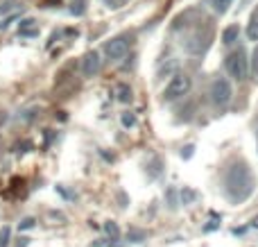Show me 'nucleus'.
Listing matches in <instances>:
<instances>
[{
    "label": "nucleus",
    "instance_id": "obj_13",
    "mask_svg": "<svg viewBox=\"0 0 258 247\" xmlns=\"http://www.w3.org/2000/svg\"><path fill=\"white\" fill-rule=\"evenodd\" d=\"M195 198H197V193H195V191H190V189H183V191H181V202H183V204L192 202V200H195Z\"/></svg>",
    "mask_w": 258,
    "mask_h": 247
},
{
    "label": "nucleus",
    "instance_id": "obj_4",
    "mask_svg": "<svg viewBox=\"0 0 258 247\" xmlns=\"http://www.w3.org/2000/svg\"><path fill=\"white\" fill-rule=\"evenodd\" d=\"M231 95H233V91H231V84H229L227 80H215L213 84H211V100H213L215 104H227L229 100H231Z\"/></svg>",
    "mask_w": 258,
    "mask_h": 247
},
{
    "label": "nucleus",
    "instance_id": "obj_6",
    "mask_svg": "<svg viewBox=\"0 0 258 247\" xmlns=\"http://www.w3.org/2000/svg\"><path fill=\"white\" fill-rule=\"evenodd\" d=\"M100 68H102V59H100V54L95 52H86L84 59H82V71H84L86 77H93L100 73Z\"/></svg>",
    "mask_w": 258,
    "mask_h": 247
},
{
    "label": "nucleus",
    "instance_id": "obj_5",
    "mask_svg": "<svg viewBox=\"0 0 258 247\" xmlns=\"http://www.w3.org/2000/svg\"><path fill=\"white\" fill-rule=\"evenodd\" d=\"M104 50H107V54L111 59H122L129 52V41L125 39V36H118V39L109 41V43L104 45Z\"/></svg>",
    "mask_w": 258,
    "mask_h": 247
},
{
    "label": "nucleus",
    "instance_id": "obj_2",
    "mask_svg": "<svg viewBox=\"0 0 258 247\" xmlns=\"http://www.w3.org/2000/svg\"><path fill=\"white\" fill-rule=\"evenodd\" d=\"M190 86H192V82H190V77L186 75V73H177V75L170 80V84L165 86V91H163V100L165 102H172V100H179V98H183V95L190 91Z\"/></svg>",
    "mask_w": 258,
    "mask_h": 247
},
{
    "label": "nucleus",
    "instance_id": "obj_9",
    "mask_svg": "<svg viewBox=\"0 0 258 247\" xmlns=\"http://www.w3.org/2000/svg\"><path fill=\"white\" fill-rule=\"evenodd\" d=\"M118 100H120V102H125V104L132 102V89H129L127 84L118 86Z\"/></svg>",
    "mask_w": 258,
    "mask_h": 247
},
{
    "label": "nucleus",
    "instance_id": "obj_19",
    "mask_svg": "<svg viewBox=\"0 0 258 247\" xmlns=\"http://www.w3.org/2000/svg\"><path fill=\"white\" fill-rule=\"evenodd\" d=\"M30 23H34V21H23V25H30ZM39 30H25V32H21V34H36Z\"/></svg>",
    "mask_w": 258,
    "mask_h": 247
},
{
    "label": "nucleus",
    "instance_id": "obj_7",
    "mask_svg": "<svg viewBox=\"0 0 258 247\" xmlns=\"http://www.w3.org/2000/svg\"><path fill=\"white\" fill-rule=\"evenodd\" d=\"M238 36H240V27H238V25H229L227 30L222 32V43H224V45L236 43Z\"/></svg>",
    "mask_w": 258,
    "mask_h": 247
},
{
    "label": "nucleus",
    "instance_id": "obj_15",
    "mask_svg": "<svg viewBox=\"0 0 258 247\" xmlns=\"http://www.w3.org/2000/svg\"><path fill=\"white\" fill-rule=\"evenodd\" d=\"M9 245V227H3L0 231V247H7Z\"/></svg>",
    "mask_w": 258,
    "mask_h": 247
},
{
    "label": "nucleus",
    "instance_id": "obj_8",
    "mask_svg": "<svg viewBox=\"0 0 258 247\" xmlns=\"http://www.w3.org/2000/svg\"><path fill=\"white\" fill-rule=\"evenodd\" d=\"M247 36H249L251 41H258V12L251 16L249 25H247Z\"/></svg>",
    "mask_w": 258,
    "mask_h": 247
},
{
    "label": "nucleus",
    "instance_id": "obj_20",
    "mask_svg": "<svg viewBox=\"0 0 258 247\" xmlns=\"http://www.w3.org/2000/svg\"><path fill=\"white\" fill-rule=\"evenodd\" d=\"M190 154H192V145H188V148H186V152H181V157H190Z\"/></svg>",
    "mask_w": 258,
    "mask_h": 247
},
{
    "label": "nucleus",
    "instance_id": "obj_18",
    "mask_svg": "<svg viewBox=\"0 0 258 247\" xmlns=\"http://www.w3.org/2000/svg\"><path fill=\"white\" fill-rule=\"evenodd\" d=\"M84 12V3H77V7L73 5V14H82Z\"/></svg>",
    "mask_w": 258,
    "mask_h": 247
},
{
    "label": "nucleus",
    "instance_id": "obj_14",
    "mask_svg": "<svg viewBox=\"0 0 258 247\" xmlns=\"http://www.w3.org/2000/svg\"><path fill=\"white\" fill-rule=\"evenodd\" d=\"M120 120H122V125H125V127H134V125H136V116H134V113H122Z\"/></svg>",
    "mask_w": 258,
    "mask_h": 247
},
{
    "label": "nucleus",
    "instance_id": "obj_17",
    "mask_svg": "<svg viewBox=\"0 0 258 247\" xmlns=\"http://www.w3.org/2000/svg\"><path fill=\"white\" fill-rule=\"evenodd\" d=\"M129 238H136V243L141 238H145V234H143V231H132V234H129Z\"/></svg>",
    "mask_w": 258,
    "mask_h": 247
},
{
    "label": "nucleus",
    "instance_id": "obj_1",
    "mask_svg": "<svg viewBox=\"0 0 258 247\" xmlns=\"http://www.w3.org/2000/svg\"><path fill=\"white\" fill-rule=\"evenodd\" d=\"M224 189L227 195L233 202H245L247 198L254 191V181H251V172L247 168V163H233L227 172V179H224Z\"/></svg>",
    "mask_w": 258,
    "mask_h": 247
},
{
    "label": "nucleus",
    "instance_id": "obj_10",
    "mask_svg": "<svg viewBox=\"0 0 258 247\" xmlns=\"http://www.w3.org/2000/svg\"><path fill=\"white\" fill-rule=\"evenodd\" d=\"M211 5H213V9L218 14H224L229 9V5H231V0H211Z\"/></svg>",
    "mask_w": 258,
    "mask_h": 247
},
{
    "label": "nucleus",
    "instance_id": "obj_16",
    "mask_svg": "<svg viewBox=\"0 0 258 247\" xmlns=\"http://www.w3.org/2000/svg\"><path fill=\"white\" fill-rule=\"evenodd\" d=\"M32 227H34V220H32V218H27V220L21 222V229H32Z\"/></svg>",
    "mask_w": 258,
    "mask_h": 247
},
{
    "label": "nucleus",
    "instance_id": "obj_3",
    "mask_svg": "<svg viewBox=\"0 0 258 247\" xmlns=\"http://www.w3.org/2000/svg\"><path fill=\"white\" fill-rule=\"evenodd\" d=\"M227 71H229V75L238 82L247 77V73H249V64H247V54H245L242 48H238L236 52H231L227 57Z\"/></svg>",
    "mask_w": 258,
    "mask_h": 247
},
{
    "label": "nucleus",
    "instance_id": "obj_12",
    "mask_svg": "<svg viewBox=\"0 0 258 247\" xmlns=\"http://www.w3.org/2000/svg\"><path fill=\"white\" fill-rule=\"evenodd\" d=\"M104 231H107L109 236H113V238H118V236H120V229H118L116 222H107V225H104Z\"/></svg>",
    "mask_w": 258,
    "mask_h": 247
},
{
    "label": "nucleus",
    "instance_id": "obj_11",
    "mask_svg": "<svg viewBox=\"0 0 258 247\" xmlns=\"http://www.w3.org/2000/svg\"><path fill=\"white\" fill-rule=\"evenodd\" d=\"M251 75H254V80H258V45L251 52Z\"/></svg>",
    "mask_w": 258,
    "mask_h": 247
},
{
    "label": "nucleus",
    "instance_id": "obj_21",
    "mask_svg": "<svg viewBox=\"0 0 258 247\" xmlns=\"http://www.w3.org/2000/svg\"><path fill=\"white\" fill-rule=\"evenodd\" d=\"M251 227H256V229H258V218H254V222H251Z\"/></svg>",
    "mask_w": 258,
    "mask_h": 247
}]
</instances>
